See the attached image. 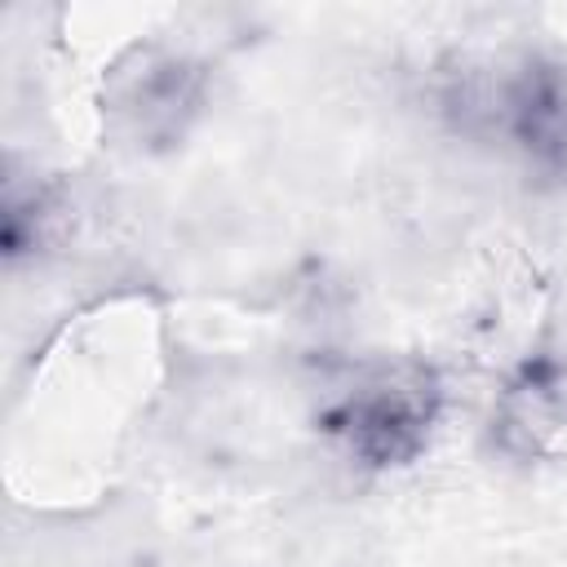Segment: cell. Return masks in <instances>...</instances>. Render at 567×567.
Masks as SVG:
<instances>
[{"instance_id": "7a4b0ae2", "label": "cell", "mask_w": 567, "mask_h": 567, "mask_svg": "<svg viewBox=\"0 0 567 567\" xmlns=\"http://www.w3.org/2000/svg\"><path fill=\"white\" fill-rule=\"evenodd\" d=\"M443 416V377L421 359H394L363 372L337 403L323 408L319 430L363 470L390 474L412 465Z\"/></svg>"}, {"instance_id": "5b68a950", "label": "cell", "mask_w": 567, "mask_h": 567, "mask_svg": "<svg viewBox=\"0 0 567 567\" xmlns=\"http://www.w3.org/2000/svg\"><path fill=\"white\" fill-rule=\"evenodd\" d=\"M75 230H80V199H75L71 186H62L53 177H40L31 186H18L9 177V190H4V226H0V244H4V257L9 261L62 252V248H71Z\"/></svg>"}, {"instance_id": "3957f363", "label": "cell", "mask_w": 567, "mask_h": 567, "mask_svg": "<svg viewBox=\"0 0 567 567\" xmlns=\"http://www.w3.org/2000/svg\"><path fill=\"white\" fill-rule=\"evenodd\" d=\"M567 434V359L527 354L496 390L487 439L509 461H540Z\"/></svg>"}, {"instance_id": "6da1fadb", "label": "cell", "mask_w": 567, "mask_h": 567, "mask_svg": "<svg viewBox=\"0 0 567 567\" xmlns=\"http://www.w3.org/2000/svg\"><path fill=\"white\" fill-rule=\"evenodd\" d=\"M208 62L168 40L124 44L97 84V115L115 146L133 155H168L186 142L208 106Z\"/></svg>"}, {"instance_id": "277c9868", "label": "cell", "mask_w": 567, "mask_h": 567, "mask_svg": "<svg viewBox=\"0 0 567 567\" xmlns=\"http://www.w3.org/2000/svg\"><path fill=\"white\" fill-rule=\"evenodd\" d=\"M509 146L532 159L536 173L567 186V62L554 53H536Z\"/></svg>"}]
</instances>
